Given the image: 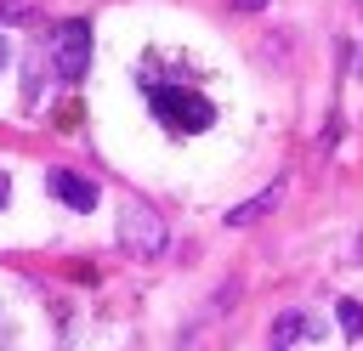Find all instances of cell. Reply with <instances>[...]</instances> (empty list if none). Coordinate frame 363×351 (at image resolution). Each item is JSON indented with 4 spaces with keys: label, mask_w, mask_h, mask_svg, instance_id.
I'll return each instance as SVG.
<instances>
[{
    "label": "cell",
    "mask_w": 363,
    "mask_h": 351,
    "mask_svg": "<svg viewBox=\"0 0 363 351\" xmlns=\"http://www.w3.org/2000/svg\"><path fill=\"white\" fill-rule=\"evenodd\" d=\"M6 17H23V11H17V6H0V23H6Z\"/></svg>",
    "instance_id": "cell-9"
},
{
    "label": "cell",
    "mask_w": 363,
    "mask_h": 351,
    "mask_svg": "<svg viewBox=\"0 0 363 351\" xmlns=\"http://www.w3.org/2000/svg\"><path fill=\"white\" fill-rule=\"evenodd\" d=\"M153 113H159L176 136H193V130H204V125L216 119V108H210L199 91H187V85H153Z\"/></svg>",
    "instance_id": "cell-1"
},
{
    "label": "cell",
    "mask_w": 363,
    "mask_h": 351,
    "mask_svg": "<svg viewBox=\"0 0 363 351\" xmlns=\"http://www.w3.org/2000/svg\"><path fill=\"white\" fill-rule=\"evenodd\" d=\"M357 255H363V232H357Z\"/></svg>",
    "instance_id": "cell-12"
},
{
    "label": "cell",
    "mask_w": 363,
    "mask_h": 351,
    "mask_svg": "<svg viewBox=\"0 0 363 351\" xmlns=\"http://www.w3.org/2000/svg\"><path fill=\"white\" fill-rule=\"evenodd\" d=\"M51 62H57V74L74 85V79H85V68H91V23L85 17H68L62 28H57V40H51Z\"/></svg>",
    "instance_id": "cell-2"
},
{
    "label": "cell",
    "mask_w": 363,
    "mask_h": 351,
    "mask_svg": "<svg viewBox=\"0 0 363 351\" xmlns=\"http://www.w3.org/2000/svg\"><path fill=\"white\" fill-rule=\"evenodd\" d=\"M45 187H51V198H57V204H68V209H79V215H91V209H96V198H102V192H96V181H85L79 170H51V176H45Z\"/></svg>",
    "instance_id": "cell-4"
},
{
    "label": "cell",
    "mask_w": 363,
    "mask_h": 351,
    "mask_svg": "<svg viewBox=\"0 0 363 351\" xmlns=\"http://www.w3.org/2000/svg\"><path fill=\"white\" fill-rule=\"evenodd\" d=\"M0 68H6V40H0Z\"/></svg>",
    "instance_id": "cell-11"
},
{
    "label": "cell",
    "mask_w": 363,
    "mask_h": 351,
    "mask_svg": "<svg viewBox=\"0 0 363 351\" xmlns=\"http://www.w3.org/2000/svg\"><path fill=\"white\" fill-rule=\"evenodd\" d=\"M238 11H261V6H272V0H233Z\"/></svg>",
    "instance_id": "cell-8"
},
{
    "label": "cell",
    "mask_w": 363,
    "mask_h": 351,
    "mask_svg": "<svg viewBox=\"0 0 363 351\" xmlns=\"http://www.w3.org/2000/svg\"><path fill=\"white\" fill-rule=\"evenodd\" d=\"M0 209H6V176H0Z\"/></svg>",
    "instance_id": "cell-10"
},
{
    "label": "cell",
    "mask_w": 363,
    "mask_h": 351,
    "mask_svg": "<svg viewBox=\"0 0 363 351\" xmlns=\"http://www.w3.org/2000/svg\"><path fill=\"white\" fill-rule=\"evenodd\" d=\"M278 198H284V181H272V187H267L261 198H250V204H238V209L227 215V226H250V221H261V215H267V209H272Z\"/></svg>",
    "instance_id": "cell-5"
},
{
    "label": "cell",
    "mask_w": 363,
    "mask_h": 351,
    "mask_svg": "<svg viewBox=\"0 0 363 351\" xmlns=\"http://www.w3.org/2000/svg\"><path fill=\"white\" fill-rule=\"evenodd\" d=\"M119 238H125L136 255H159V249H164V221H159L147 204H130V209H125V232H119Z\"/></svg>",
    "instance_id": "cell-3"
},
{
    "label": "cell",
    "mask_w": 363,
    "mask_h": 351,
    "mask_svg": "<svg viewBox=\"0 0 363 351\" xmlns=\"http://www.w3.org/2000/svg\"><path fill=\"white\" fill-rule=\"evenodd\" d=\"M335 317H340V328H346V334H363V300H340V306H335Z\"/></svg>",
    "instance_id": "cell-7"
},
{
    "label": "cell",
    "mask_w": 363,
    "mask_h": 351,
    "mask_svg": "<svg viewBox=\"0 0 363 351\" xmlns=\"http://www.w3.org/2000/svg\"><path fill=\"white\" fill-rule=\"evenodd\" d=\"M306 334H318V323H312L306 311H278V323H272V340H278V351H284L289 340H306Z\"/></svg>",
    "instance_id": "cell-6"
}]
</instances>
